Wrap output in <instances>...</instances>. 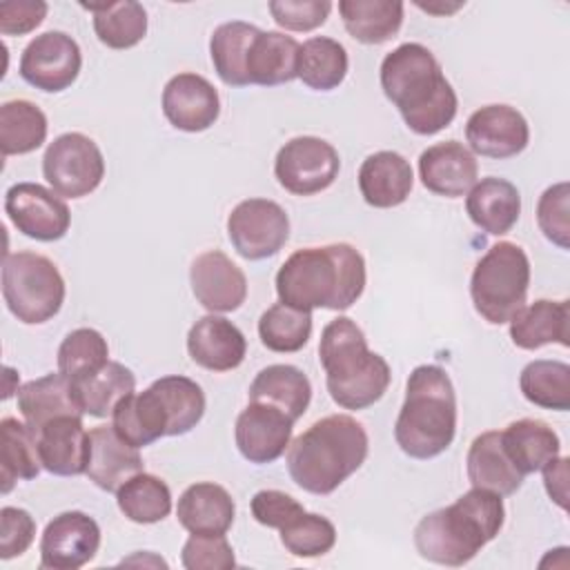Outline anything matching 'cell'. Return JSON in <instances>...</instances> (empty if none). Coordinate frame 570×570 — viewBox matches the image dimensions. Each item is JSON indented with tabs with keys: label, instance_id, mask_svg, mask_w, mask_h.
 Masks as SVG:
<instances>
[{
	"label": "cell",
	"instance_id": "6da1fadb",
	"mask_svg": "<svg viewBox=\"0 0 570 570\" xmlns=\"http://www.w3.org/2000/svg\"><path fill=\"white\" fill-rule=\"evenodd\" d=\"M365 289V261L350 243L296 249L276 272L278 301L296 309H350Z\"/></svg>",
	"mask_w": 570,
	"mask_h": 570
},
{
	"label": "cell",
	"instance_id": "7a4b0ae2",
	"mask_svg": "<svg viewBox=\"0 0 570 570\" xmlns=\"http://www.w3.org/2000/svg\"><path fill=\"white\" fill-rule=\"evenodd\" d=\"M381 89L407 129L419 136L439 134L459 109V98L439 60L419 42H403L383 58Z\"/></svg>",
	"mask_w": 570,
	"mask_h": 570
},
{
	"label": "cell",
	"instance_id": "3957f363",
	"mask_svg": "<svg viewBox=\"0 0 570 570\" xmlns=\"http://www.w3.org/2000/svg\"><path fill=\"white\" fill-rule=\"evenodd\" d=\"M503 521V499L490 490L472 488L452 505L425 514L414 528V546L423 559L459 568L499 534Z\"/></svg>",
	"mask_w": 570,
	"mask_h": 570
},
{
	"label": "cell",
	"instance_id": "277c9868",
	"mask_svg": "<svg viewBox=\"0 0 570 570\" xmlns=\"http://www.w3.org/2000/svg\"><path fill=\"white\" fill-rule=\"evenodd\" d=\"M365 428L347 414L314 421L287 448L292 481L309 494H332L367 459Z\"/></svg>",
	"mask_w": 570,
	"mask_h": 570
},
{
	"label": "cell",
	"instance_id": "5b68a950",
	"mask_svg": "<svg viewBox=\"0 0 570 570\" xmlns=\"http://www.w3.org/2000/svg\"><path fill=\"white\" fill-rule=\"evenodd\" d=\"M318 361L332 401L343 410H365L381 401L392 381L387 361L367 347L363 330L347 316L323 327Z\"/></svg>",
	"mask_w": 570,
	"mask_h": 570
},
{
	"label": "cell",
	"instance_id": "8992f818",
	"mask_svg": "<svg viewBox=\"0 0 570 570\" xmlns=\"http://www.w3.org/2000/svg\"><path fill=\"white\" fill-rule=\"evenodd\" d=\"M456 434V394L450 374L439 365H419L405 385V401L394 423V439L412 459L443 454Z\"/></svg>",
	"mask_w": 570,
	"mask_h": 570
},
{
	"label": "cell",
	"instance_id": "52a82bcc",
	"mask_svg": "<svg viewBox=\"0 0 570 570\" xmlns=\"http://www.w3.org/2000/svg\"><path fill=\"white\" fill-rule=\"evenodd\" d=\"M530 287V258L517 243H494L474 265L470 296L474 309L490 325L510 323L525 305Z\"/></svg>",
	"mask_w": 570,
	"mask_h": 570
},
{
	"label": "cell",
	"instance_id": "ba28073f",
	"mask_svg": "<svg viewBox=\"0 0 570 570\" xmlns=\"http://www.w3.org/2000/svg\"><path fill=\"white\" fill-rule=\"evenodd\" d=\"M65 294V278L51 258L36 252L4 254L2 298L20 323H47L60 312Z\"/></svg>",
	"mask_w": 570,
	"mask_h": 570
},
{
	"label": "cell",
	"instance_id": "9c48e42d",
	"mask_svg": "<svg viewBox=\"0 0 570 570\" xmlns=\"http://www.w3.org/2000/svg\"><path fill=\"white\" fill-rule=\"evenodd\" d=\"M42 176L58 196L85 198L105 178L102 151L80 131L62 134L42 156Z\"/></svg>",
	"mask_w": 570,
	"mask_h": 570
},
{
	"label": "cell",
	"instance_id": "30bf717a",
	"mask_svg": "<svg viewBox=\"0 0 570 570\" xmlns=\"http://www.w3.org/2000/svg\"><path fill=\"white\" fill-rule=\"evenodd\" d=\"M338 151L318 136H296L287 140L274 160L278 185L294 196L325 191L338 176Z\"/></svg>",
	"mask_w": 570,
	"mask_h": 570
},
{
	"label": "cell",
	"instance_id": "8fae6325",
	"mask_svg": "<svg viewBox=\"0 0 570 570\" xmlns=\"http://www.w3.org/2000/svg\"><path fill=\"white\" fill-rule=\"evenodd\" d=\"M227 236L238 256L247 261L269 258L289 238L287 212L269 198L240 200L227 216Z\"/></svg>",
	"mask_w": 570,
	"mask_h": 570
},
{
	"label": "cell",
	"instance_id": "7c38bea8",
	"mask_svg": "<svg viewBox=\"0 0 570 570\" xmlns=\"http://www.w3.org/2000/svg\"><path fill=\"white\" fill-rule=\"evenodd\" d=\"M80 67V47L65 31H45L36 36L20 56L22 80L47 94H58L71 87Z\"/></svg>",
	"mask_w": 570,
	"mask_h": 570
},
{
	"label": "cell",
	"instance_id": "4fadbf2b",
	"mask_svg": "<svg viewBox=\"0 0 570 570\" xmlns=\"http://www.w3.org/2000/svg\"><path fill=\"white\" fill-rule=\"evenodd\" d=\"M4 212L13 227L40 243L60 240L71 225L67 203L38 183H16L4 194Z\"/></svg>",
	"mask_w": 570,
	"mask_h": 570
},
{
	"label": "cell",
	"instance_id": "5bb4252c",
	"mask_svg": "<svg viewBox=\"0 0 570 570\" xmlns=\"http://www.w3.org/2000/svg\"><path fill=\"white\" fill-rule=\"evenodd\" d=\"M100 548L96 519L80 510L53 517L40 537V566L47 570H78L87 566Z\"/></svg>",
	"mask_w": 570,
	"mask_h": 570
},
{
	"label": "cell",
	"instance_id": "9a60e30c",
	"mask_svg": "<svg viewBox=\"0 0 570 570\" xmlns=\"http://www.w3.org/2000/svg\"><path fill=\"white\" fill-rule=\"evenodd\" d=\"M465 140L472 154L503 160L528 147L530 127L519 109L510 105H485L468 118Z\"/></svg>",
	"mask_w": 570,
	"mask_h": 570
},
{
	"label": "cell",
	"instance_id": "2e32d148",
	"mask_svg": "<svg viewBox=\"0 0 570 570\" xmlns=\"http://www.w3.org/2000/svg\"><path fill=\"white\" fill-rule=\"evenodd\" d=\"M189 283L196 301L212 314L234 312L247 298L245 272L220 249H209L194 258Z\"/></svg>",
	"mask_w": 570,
	"mask_h": 570
},
{
	"label": "cell",
	"instance_id": "e0dca14e",
	"mask_svg": "<svg viewBox=\"0 0 570 570\" xmlns=\"http://www.w3.org/2000/svg\"><path fill=\"white\" fill-rule=\"evenodd\" d=\"M294 421L267 403H254L238 414L234 439L240 456L249 463H274L289 448Z\"/></svg>",
	"mask_w": 570,
	"mask_h": 570
},
{
	"label": "cell",
	"instance_id": "ac0fdd59",
	"mask_svg": "<svg viewBox=\"0 0 570 570\" xmlns=\"http://www.w3.org/2000/svg\"><path fill=\"white\" fill-rule=\"evenodd\" d=\"M163 114L171 127L198 134L218 120L220 98L207 78L183 71L169 78L163 89Z\"/></svg>",
	"mask_w": 570,
	"mask_h": 570
},
{
	"label": "cell",
	"instance_id": "d6986e66",
	"mask_svg": "<svg viewBox=\"0 0 570 570\" xmlns=\"http://www.w3.org/2000/svg\"><path fill=\"white\" fill-rule=\"evenodd\" d=\"M419 178L423 187L436 196L461 198L474 187L479 165L463 142L445 140L428 147L419 156Z\"/></svg>",
	"mask_w": 570,
	"mask_h": 570
},
{
	"label": "cell",
	"instance_id": "ffe728a7",
	"mask_svg": "<svg viewBox=\"0 0 570 570\" xmlns=\"http://www.w3.org/2000/svg\"><path fill=\"white\" fill-rule=\"evenodd\" d=\"M187 352L196 365L209 372H229L245 361L247 341L232 321L207 314L189 327Z\"/></svg>",
	"mask_w": 570,
	"mask_h": 570
},
{
	"label": "cell",
	"instance_id": "44dd1931",
	"mask_svg": "<svg viewBox=\"0 0 570 570\" xmlns=\"http://www.w3.org/2000/svg\"><path fill=\"white\" fill-rule=\"evenodd\" d=\"M42 468L56 476H78L87 472L91 456L89 432L82 416H58L38 432Z\"/></svg>",
	"mask_w": 570,
	"mask_h": 570
},
{
	"label": "cell",
	"instance_id": "7402d4cb",
	"mask_svg": "<svg viewBox=\"0 0 570 570\" xmlns=\"http://www.w3.org/2000/svg\"><path fill=\"white\" fill-rule=\"evenodd\" d=\"M414 187L410 163L396 151H374L358 169V189L363 200L376 209H390L407 200Z\"/></svg>",
	"mask_w": 570,
	"mask_h": 570
},
{
	"label": "cell",
	"instance_id": "603a6c76",
	"mask_svg": "<svg viewBox=\"0 0 570 570\" xmlns=\"http://www.w3.org/2000/svg\"><path fill=\"white\" fill-rule=\"evenodd\" d=\"M18 410L29 428L38 432L58 416H82V405L71 379L62 372H51L27 381L18 390Z\"/></svg>",
	"mask_w": 570,
	"mask_h": 570
},
{
	"label": "cell",
	"instance_id": "cb8c5ba5",
	"mask_svg": "<svg viewBox=\"0 0 570 570\" xmlns=\"http://www.w3.org/2000/svg\"><path fill=\"white\" fill-rule=\"evenodd\" d=\"M91 456L87 476L105 492H116L127 479L145 470L138 448L118 436L114 425H98L89 430Z\"/></svg>",
	"mask_w": 570,
	"mask_h": 570
},
{
	"label": "cell",
	"instance_id": "d4e9b609",
	"mask_svg": "<svg viewBox=\"0 0 570 570\" xmlns=\"http://www.w3.org/2000/svg\"><path fill=\"white\" fill-rule=\"evenodd\" d=\"M178 523L189 534H227L234 523L236 505L232 494L212 481L189 485L176 505Z\"/></svg>",
	"mask_w": 570,
	"mask_h": 570
},
{
	"label": "cell",
	"instance_id": "484cf974",
	"mask_svg": "<svg viewBox=\"0 0 570 570\" xmlns=\"http://www.w3.org/2000/svg\"><path fill=\"white\" fill-rule=\"evenodd\" d=\"M465 212L470 220L485 234L503 236L519 220L521 194L510 180L488 176L474 183V187L468 191Z\"/></svg>",
	"mask_w": 570,
	"mask_h": 570
},
{
	"label": "cell",
	"instance_id": "4316f807",
	"mask_svg": "<svg viewBox=\"0 0 570 570\" xmlns=\"http://www.w3.org/2000/svg\"><path fill=\"white\" fill-rule=\"evenodd\" d=\"M465 468L472 488L490 490L499 497H510L523 485V474L505 454L499 430H488L470 443Z\"/></svg>",
	"mask_w": 570,
	"mask_h": 570
},
{
	"label": "cell",
	"instance_id": "83f0119b",
	"mask_svg": "<svg viewBox=\"0 0 570 570\" xmlns=\"http://www.w3.org/2000/svg\"><path fill=\"white\" fill-rule=\"evenodd\" d=\"M570 305L568 301L539 298L532 305H523L510 318V338L521 350H539L550 343L563 347L570 345Z\"/></svg>",
	"mask_w": 570,
	"mask_h": 570
},
{
	"label": "cell",
	"instance_id": "f1b7e54d",
	"mask_svg": "<svg viewBox=\"0 0 570 570\" xmlns=\"http://www.w3.org/2000/svg\"><path fill=\"white\" fill-rule=\"evenodd\" d=\"M301 45L281 31H258L247 53L249 85L276 87L298 78Z\"/></svg>",
	"mask_w": 570,
	"mask_h": 570
},
{
	"label": "cell",
	"instance_id": "f546056e",
	"mask_svg": "<svg viewBox=\"0 0 570 570\" xmlns=\"http://www.w3.org/2000/svg\"><path fill=\"white\" fill-rule=\"evenodd\" d=\"M111 425L122 441L138 450L167 436L169 430L167 412L151 385L125 396L111 412Z\"/></svg>",
	"mask_w": 570,
	"mask_h": 570
},
{
	"label": "cell",
	"instance_id": "4dcf8cb0",
	"mask_svg": "<svg viewBox=\"0 0 570 570\" xmlns=\"http://www.w3.org/2000/svg\"><path fill=\"white\" fill-rule=\"evenodd\" d=\"M249 401L278 407L292 421H298L309 407L312 383L305 372L294 365H267L254 376L249 385Z\"/></svg>",
	"mask_w": 570,
	"mask_h": 570
},
{
	"label": "cell",
	"instance_id": "1f68e13d",
	"mask_svg": "<svg viewBox=\"0 0 570 570\" xmlns=\"http://www.w3.org/2000/svg\"><path fill=\"white\" fill-rule=\"evenodd\" d=\"M501 443L512 465L523 476L543 470L552 459L559 456L561 450L557 432L539 419L512 421L501 432Z\"/></svg>",
	"mask_w": 570,
	"mask_h": 570
},
{
	"label": "cell",
	"instance_id": "d6a6232c",
	"mask_svg": "<svg viewBox=\"0 0 570 570\" xmlns=\"http://www.w3.org/2000/svg\"><path fill=\"white\" fill-rule=\"evenodd\" d=\"M403 2L399 0H341L338 13L345 31L363 45H383L403 24Z\"/></svg>",
	"mask_w": 570,
	"mask_h": 570
},
{
	"label": "cell",
	"instance_id": "836d02e7",
	"mask_svg": "<svg viewBox=\"0 0 570 570\" xmlns=\"http://www.w3.org/2000/svg\"><path fill=\"white\" fill-rule=\"evenodd\" d=\"M258 27L232 20L223 22L214 29L209 38V56L214 62V71L227 87H247V53L258 36Z\"/></svg>",
	"mask_w": 570,
	"mask_h": 570
},
{
	"label": "cell",
	"instance_id": "e575fe53",
	"mask_svg": "<svg viewBox=\"0 0 570 570\" xmlns=\"http://www.w3.org/2000/svg\"><path fill=\"white\" fill-rule=\"evenodd\" d=\"M0 468H2V492L7 494L16 481L36 479L42 461L38 450V434L27 423L4 416L0 421Z\"/></svg>",
	"mask_w": 570,
	"mask_h": 570
},
{
	"label": "cell",
	"instance_id": "d590c367",
	"mask_svg": "<svg viewBox=\"0 0 570 570\" xmlns=\"http://www.w3.org/2000/svg\"><path fill=\"white\" fill-rule=\"evenodd\" d=\"M94 13V31L109 49H131L147 33V11L140 2L120 0L102 4H82Z\"/></svg>",
	"mask_w": 570,
	"mask_h": 570
},
{
	"label": "cell",
	"instance_id": "8d00e7d4",
	"mask_svg": "<svg viewBox=\"0 0 570 570\" xmlns=\"http://www.w3.org/2000/svg\"><path fill=\"white\" fill-rule=\"evenodd\" d=\"M345 47L327 36H314L301 45L298 78L314 91H332L347 76Z\"/></svg>",
	"mask_w": 570,
	"mask_h": 570
},
{
	"label": "cell",
	"instance_id": "74e56055",
	"mask_svg": "<svg viewBox=\"0 0 570 570\" xmlns=\"http://www.w3.org/2000/svg\"><path fill=\"white\" fill-rule=\"evenodd\" d=\"M47 116L29 100H7L0 107V149L2 156L36 151L47 140Z\"/></svg>",
	"mask_w": 570,
	"mask_h": 570
},
{
	"label": "cell",
	"instance_id": "f35d334b",
	"mask_svg": "<svg viewBox=\"0 0 570 570\" xmlns=\"http://www.w3.org/2000/svg\"><path fill=\"white\" fill-rule=\"evenodd\" d=\"M151 387L167 412V436H183L200 423L205 414V394L196 381L180 374H169L156 379Z\"/></svg>",
	"mask_w": 570,
	"mask_h": 570
},
{
	"label": "cell",
	"instance_id": "ab89813d",
	"mask_svg": "<svg viewBox=\"0 0 570 570\" xmlns=\"http://www.w3.org/2000/svg\"><path fill=\"white\" fill-rule=\"evenodd\" d=\"M519 387L525 401L543 410H570V365L563 361L537 358L521 370Z\"/></svg>",
	"mask_w": 570,
	"mask_h": 570
},
{
	"label": "cell",
	"instance_id": "60d3db41",
	"mask_svg": "<svg viewBox=\"0 0 570 570\" xmlns=\"http://www.w3.org/2000/svg\"><path fill=\"white\" fill-rule=\"evenodd\" d=\"M82 412L96 419L111 416L116 405L136 390V376L118 361H109L89 379L73 383Z\"/></svg>",
	"mask_w": 570,
	"mask_h": 570
},
{
	"label": "cell",
	"instance_id": "b9f144b4",
	"mask_svg": "<svg viewBox=\"0 0 570 570\" xmlns=\"http://www.w3.org/2000/svg\"><path fill=\"white\" fill-rule=\"evenodd\" d=\"M118 510L134 523H158L171 512L169 485L145 470L116 490Z\"/></svg>",
	"mask_w": 570,
	"mask_h": 570
},
{
	"label": "cell",
	"instance_id": "7bdbcfd3",
	"mask_svg": "<svg viewBox=\"0 0 570 570\" xmlns=\"http://www.w3.org/2000/svg\"><path fill=\"white\" fill-rule=\"evenodd\" d=\"M258 336L261 343L272 352H298L312 336V314L285 303H274L258 318Z\"/></svg>",
	"mask_w": 570,
	"mask_h": 570
},
{
	"label": "cell",
	"instance_id": "ee69618b",
	"mask_svg": "<svg viewBox=\"0 0 570 570\" xmlns=\"http://www.w3.org/2000/svg\"><path fill=\"white\" fill-rule=\"evenodd\" d=\"M109 363L107 338L94 327L69 332L58 347V372L73 383H80Z\"/></svg>",
	"mask_w": 570,
	"mask_h": 570
},
{
	"label": "cell",
	"instance_id": "f6af8a7d",
	"mask_svg": "<svg viewBox=\"0 0 570 570\" xmlns=\"http://www.w3.org/2000/svg\"><path fill=\"white\" fill-rule=\"evenodd\" d=\"M281 543L294 557L312 559L327 554L336 543V528L330 519L314 512H298L281 530Z\"/></svg>",
	"mask_w": 570,
	"mask_h": 570
},
{
	"label": "cell",
	"instance_id": "bcb514c9",
	"mask_svg": "<svg viewBox=\"0 0 570 570\" xmlns=\"http://www.w3.org/2000/svg\"><path fill=\"white\" fill-rule=\"evenodd\" d=\"M568 183H557L548 187L537 203V223L543 236L561 249L570 247V223H568Z\"/></svg>",
	"mask_w": 570,
	"mask_h": 570
},
{
	"label": "cell",
	"instance_id": "7dc6e473",
	"mask_svg": "<svg viewBox=\"0 0 570 570\" xmlns=\"http://www.w3.org/2000/svg\"><path fill=\"white\" fill-rule=\"evenodd\" d=\"M180 561L187 570H229L236 566L234 548L225 534H191L183 546Z\"/></svg>",
	"mask_w": 570,
	"mask_h": 570
},
{
	"label": "cell",
	"instance_id": "c3c4849f",
	"mask_svg": "<svg viewBox=\"0 0 570 570\" xmlns=\"http://www.w3.org/2000/svg\"><path fill=\"white\" fill-rule=\"evenodd\" d=\"M332 11L327 0H272L269 13L274 22L287 31H312L325 24Z\"/></svg>",
	"mask_w": 570,
	"mask_h": 570
},
{
	"label": "cell",
	"instance_id": "681fc988",
	"mask_svg": "<svg viewBox=\"0 0 570 570\" xmlns=\"http://www.w3.org/2000/svg\"><path fill=\"white\" fill-rule=\"evenodd\" d=\"M36 537V521L33 517L13 505H4L0 510V557L13 559L27 552Z\"/></svg>",
	"mask_w": 570,
	"mask_h": 570
},
{
	"label": "cell",
	"instance_id": "f907efd6",
	"mask_svg": "<svg viewBox=\"0 0 570 570\" xmlns=\"http://www.w3.org/2000/svg\"><path fill=\"white\" fill-rule=\"evenodd\" d=\"M252 517L267 528L281 530L289 519H294L305 508L289 494L281 490H261L252 497Z\"/></svg>",
	"mask_w": 570,
	"mask_h": 570
},
{
	"label": "cell",
	"instance_id": "816d5d0a",
	"mask_svg": "<svg viewBox=\"0 0 570 570\" xmlns=\"http://www.w3.org/2000/svg\"><path fill=\"white\" fill-rule=\"evenodd\" d=\"M49 7L42 0H13L0 4V33L24 36L42 24Z\"/></svg>",
	"mask_w": 570,
	"mask_h": 570
},
{
	"label": "cell",
	"instance_id": "f5cc1de1",
	"mask_svg": "<svg viewBox=\"0 0 570 570\" xmlns=\"http://www.w3.org/2000/svg\"><path fill=\"white\" fill-rule=\"evenodd\" d=\"M541 472H543V485H546L548 497L559 508L566 510L568 508V459L557 456Z\"/></svg>",
	"mask_w": 570,
	"mask_h": 570
}]
</instances>
